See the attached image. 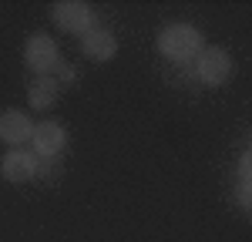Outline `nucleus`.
Here are the masks:
<instances>
[{"label":"nucleus","instance_id":"8","mask_svg":"<svg viewBox=\"0 0 252 242\" xmlns=\"http://www.w3.org/2000/svg\"><path fill=\"white\" fill-rule=\"evenodd\" d=\"M81 51H84V58L91 60H111L118 51V40L111 30H104V27H94L91 34H84L81 37Z\"/></svg>","mask_w":252,"mask_h":242},{"label":"nucleus","instance_id":"10","mask_svg":"<svg viewBox=\"0 0 252 242\" xmlns=\"http://www.w3.org/2000/svg\"><path fill=\"white\" fill-rule=\"evenodd\" d=\"M235 188H239V205L249 212V209H252V192H249V155H242V161H239V182H235Z\"/></svg>","mask_w":252,"mask_h":242},{"label":"nucleus","instance_id":"5","mask_svg":"<svg viewBox=\"0 0 252 242\" xmlns=\"http://www.w3.org/2000/svg\"><path fill=\"white\" fill-rule=\"evenodd\" d=\"M24 64L34 71V78H44L58 67V44L47 34H34L24 44Z\"/></svg>","mask_w":252,"mask_h":242},{"label":"nucleus","instance_id":"11","mask_svg":"<svg viewBox=\"0 0 252 242\" xmlns=\"http://www.w3.org/2000/svg\"><path fill=\"white\" fill-rule=\"evenodd\" d=\"M58 67H61L58 84H61V81H64V84H71V81H74V71H71V64H58Z\"/></svg>","mask_w":252,"mask_h":242},{"label":"nucleus","instance_id":"3","mask_svg":"<svg viewBox=\"0 0 252 242\" xmlns=\"http://www.w3.org/2000/svg\"><path fill=\"white\" fill-rule=\"evenodd\" d=\"M51 17L58 24L61 30H67V34H91L97 27V14L88 7V3H81V0H64V3H54V10H51Z\"/></svg>","mask_w":252,"mask_h":242},{"label":"nucleus","instance_id":"7","mask_svg":"<svg viewBox=\"0 0 252 242\" xmlns=\"http://www.w3.org/2000/svg\"><path fill=\"white\" fill-rule=\"evenodd\" d=\"M31 135H34L31 115H24V111H3V115H0V141H3V145L17 148L24 141H31Z\"/></svg>","mask_w":252,"mask_h":242},{"label":"nucleus","instance_id":"6","mask_svg":"<svg viewBox=\"0 0 252 242\" xmlns=\"http://www.w3.org/2000/svg\"><path fill=\"white\" fill-rule=\"evenodd\" d=\"M0 172L7 182H27L37 175V155L34 151H24V148H10L3 161H0Z\"/></svg>","mask_w":252,"mask_h":242},{"label":"nucleus","instance_id":"4","mask_svg":"<svg viewBox=\"0 0 252 242\" xmlns=\"http://www.w3.org/2000/svg\"><path fill=\"white\" fill-rule=\"evenodd\" d=\"M67 128L58 124V121H40L34 124V135H31V145H34V155L40 161H54L64 155V148H67Z\"/></svg>","mask_w":252,"mask_h":242},{"label":"nucleus","instance_id":"9","mask_svg":"<svg viewBox=\"0 0 252 242\" xmlns=\"http://www.w3.org/2000/svg\"><path fill=\"white\" fill-rule=\"evenodd\" d=\"M58 78H51V74H44V78H34L31 81V88H27V101H31V108H37V111H47L54 101H58Z\"/></svg>","mask_w":252,"mask_h":242},{"label":"nucleus","instance_id":"1","mask_svg":"<svg viewBox=\"0 0 252 242\" xmlns=\"http://www.w3.org/2000/svg\"><path fill=\"white\" fill-rule=\"evenodd\" d=\"M202 34L195 30L192 24H168L161 34H158V51L175 64H192L202 54Z\"/></svg>","mask_w":252,"mask_h":242},{"label":"nucleus","instance_id":"2","mask_svg":"<svg viewBox=\"0 0 252 242\" xmlns=\"http://www.w3.org/2000/svg\"><path fill=\"white\" fill-rule=\"evenodd\" d=\"M192 64H195V78L202 81V84H209V88L225 84V81L232 78V71H235L232 54L222 51V47H202V54H198Z\"/></svg>","mask_w":252,"mask_h":242}]
</instances>
